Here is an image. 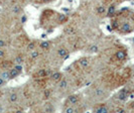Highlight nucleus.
<instances>
[{
  "instance_id": "nucleus-1",
  "label": "nucleus",
  "mask_w": 134,
  "mask_h": 113,
  "mask_svg": "<svg viewBox=\"0 0 134 113\" xmlns=\"http://www.w3.org/2000/svg\"><path fill=\"white\" fill-rule=\"evenodd\" d=\"M119 29H120V31L122 33H132V27H131V25H130L128 22H124V23H122V25H121V27L119 28Z\"/></svg>"
},
{
  "instance_id": "nucleus-2",
  "label": "nucleus",
  "mask_w": 134,
  "mask_h": 113,
  "mask_svg": "<svg viewBox=\"0 0 134 113\" xmlns=\"http://www.w3.org/2000/svg\"><path fill=\"white\" fill-rule=\"evenodd\" d=\"M128 95H129V93H128L127 90L126 89H123L118 94V99L121 100V101H124V100H126L128 98Z\"/></svg>"
},
{
  "instance_id": "nucleus-3",
  "label": "nucleus",
  "mask_w": 134,
  "mask_h": 113,
  "mask_svg": "<svg viewBox=\"0 0 134 113\" xmlns=\"http://www.w3.org/2000/svg\"><path fill=\"white\" fill-rule=\"evenodd\" d=\"M63 79V76L60 72H54L51 75V80L54 81V82H60Z\"/></svg>"
},
{
  "instance_id": "nucleus-4",
  "label": "nucleus",
  "mask_w": 134,
  "mask_h": 113,
  "mask_svg": "<svg viewBox=\"0 0 134 113\" xmlns=\"http://www.w3.org/2000/svg\"><path fill=\"white\" fill-rule=\"evenodd\" d=\"M68 102L70 103V104H77L78 102H79V97H78V95H71V96H69V98H68Z\"/></svg>"
},
{
  "instance_id": "nucleus-5",
  "label": "nucleus",
  "mask_w": 134,
  "mask_h": 113,
  "mask_svg": "<svg viewBox=\"0 0 134 113\" xmlns=\"http://www.w3.org/2000/svg\"><path fill=\"white\" fill-rule=\"evenodd\" d=\"M115 56H116V59L119 61H123L126 59V53L124 51H118Z\"/></svg>"
},
{
  "instance_id": "nucleus-6",
  "label": "nucleus",
  "mask_w": 134,
  "mask_h": 113,
  "mask_svg": "<svg viewBox=\"0 0 134 113\" xmlns=\"http://www.w3.org/2000/svg\"><path fill=\"white\" fill-rule=\"evenodd\" d=\"M95 112H97V113H107V112H109V110H108V108L105 106V105H101V106L95 108Z\"/></svg>"
},
{
  "instance_id": "nucleus-7",
  "label": "nucleus",
  "mask_w": 134,
  "mask_h": 113,
  "mask_svg": "<svg viewBox=\"0 0 134 113\" xmlns=\"http://www.w3.org/2000/svg\"><path fill=\"white\" fill-rule=\"evenodd\" d=\"M69 53V52H68L67 49H65V47H62V49H60L59 51H58V56L60 57V58H62V59H64V57L66 56V55H68Z\"/></svg>"
},
{
  "instance_id": "nucleus-8",
  "label": "nucleus",
  "mask_w": 134,
  "mask_h": 113,
  "mask_svg": "<svg viewBox=\"0 0 134 113\" xmlns=\"http://www.w3.org/2000/svg\"><path fill=\"white\" fill-rule=\"evenodd\" d=\"M1 77H2V78L5 80V82L10 80L11 78H10V73H9V70H7V69H6L4 72H2V73H1Z\"/></svg>"
},
{
  "instance_id": "nucleus-9",
  "label": "nucleus",
  "mask_w": 134,
  "mask_h": 113,
  "mask_svg": "<svg viewBox=\"0 0 134 113\" xmlns=\"http://www.w3.org/2000/svg\"><path fill=\"white\" fill-rule=\"evenodd\" d=\"M9 73H10V78L11 79H14V78H16V77H18V75L20 74L19 71H17L16 69H11V70H9Z\"/></svg>"
},
{
  "instance_id": "nucleus-10",
  "label": "nucleus",
  "mask_w": 134,
  "mask_h": 113,
  "mask_svg": "<svg viewBox=\"0 0 134 113\" xmlns=\"http://www.w3.org/2000/svg\"><path fill=\"white\" fill-rule=\"evenodd\" d=\"M79 64H80L81 67L86 68L89 65V60H88L87 58H81L80 60H79Z\"/></svg>"
},
{
  "instance_id": "nucleus-11",
  "label": "nucleus",
  "mask_w": 134,
  "mask_h": 113,
  "mask_svg": "<svg viewBox=\"0 0 134 113\" xmlns=\"http://www.w3.org/2000/svg\"><path fill=\"white\" fill-rule=\"evenodd\" d=\"M49 47H51V44H49V41H47V40L41 41L40 45V49H42V50H48Z\"/></svg>"
},
{
  "instance_id": "nucleus-12",
  "label": "nucleus",
  "mask_w": 134,
  "mask_h": 113,
  "mask_svg": "<svg viewBox=\"0 0 134 113\" xmlns=\"http://www.w3.org/2000/svg\"><path fill=\"white\" fill-rule=\"evenodd\" d=\"M17 100H18V95L16 93H11L10 94V96H9V101L11 102V103H15V102H17Z\"/></svg>"
},
{
  "instance_id": "nucleus-13",
  "label": "nucleus",
  "mask_w": 134,
  "mask_h": 113,
  "mask_svg": "<svg viewBox=\"0 0 134 113\" xmlns=\"http://www.w3.org/2000/svg\"><path fill=\"white\" fill-rule=\"evenodd\" d=\"M115 11H116V6L115 5H111V6L109 7V9H108L107 15L108 16H112V15L115 14Z\"/></svg>"
},
{
  "instance_id": "nucleus-14",
  "label": "nucleus",
  "mask_w": 134,
  "mask_h": 113,
  "mask_svg": "<svg viewBox=\"0 0 134 113\" xmlns=\"http://www.w3.org/2000/svg\"><path fill=\"white\" fill-rule=\"evenodd\" d=\"M59 87H60V89H66L68 87L67 79H62V80L60 81V83H59Z\"/></svg>"
},
{
  "instance_id": "nucleus-15",
  "label": "nucleus",
  "mask_w": 134,
  "mask_h": 113,
  "mask_svg": "<svg viewBox=\"0 0 134 113\" xmlns=\"http://www.w3.org/2000/svg\"><path fill=\"white\" fill-rule=\"evenodd\" d=\"M68 19L67 15L66 14H59V17H58V20H59V22L60 23H64V22H66Z\"/></svg>"
},
{
  "instance_id": "nucleus-16",
  "label": "nucleus",
  "mask_w": 134,
  "mask_h": 113,
  "mask_svg": "<svg viewBox=\"0 0 134 113\" xmlns=\"http://www.w3.org/2000/svg\"><path fill=\"white\" fill-rule=\"evenodd\" d=\"M104 94H105V91L103 89H96L94 92V95L97 97H102Z\"/></svg>"
},
{
  "instance_id": "nucleus-17",
  "label": "nucleus",
  "mask_w": 134,
  "mask_h": 113,
  "mask_svg": "<svg viewBox=\"0 0 134 113\" xmlns=\"http://www.w3.org/2000/svg\"><path fill=\"white\" fill-rule=\"evenodd\" d=\"M38 56H40V53L37 52V51H31V53H30V58L32 59V60H35V59H37L38 58Z\"/></svg>"
},
{
  "instance_id": "nucleus-18",
  "label": "nucleus",
  "mask_w": 134,
  "mask_h": 113,
  "mask_svg": "<svg viewBox=\"0 0 134 113\" xmlns=\"http://www.w3.org/2000/svg\"><path fill=\"white\" fill-rule=\"evenodd\" d=\"M21 11V7L19 6V5H14L13 7H12V12L15 14H18Z\"/></svg>"
},
{
  "instance_id": "nucleus-19",
  "label": "nucleus",
  "mask_w": 134,
  "mask_h": 113,
  "mask_svg": "<svg viewBox=\"0 0 134 113\" xmlns=\"http://www.w3.org/2000/svg\"><path fill=\"white\" fill-rule=\"evenodd\" d=\"M97 12L99 14H104L105 12H106V8H105V6H99L98 8H97Z\"/></svg>"
},
{
  "instance_id": "nucleus-20",
  "label": "nucleus",
  "mask_w": 134,
  "mask_h": 113,
  "mask_svg": "<svg viewBox=\"0 0 134 113\" xmlns=\"http://www.w3.org/2000/svg\"><path fill=\"white\" fill-rule=\"evenodd\" d=\"M15 64H22L23 63V58L21 57V56H17V57H15Z\"/></svg>"
},
{
  "instance_id": "nucleus-21",
  "label": "nucleus",
  "mask_w": 134,
  "mask_h": 113,
  "mask_svg": "<svg viewBox=\"0 0 134 113\" xmlns=\"http://www.w3.org/2000/svg\"><path fill=\"white\" fill-rule=\"evenodd\" d=\"M14 69H16L17 71H19L20 73L23 71V67H22V64H15L14 66Z\"/></svg>"
},
{
  "instance_id": "nucleus-22",
  "label": "nucleus",
  "mask_w": 134,
  "mask_h": 113,
  "mask_svg": "<svg viewBox=\"0 0 134 113\" xmlns=\"http://www.w3.org/2000/svg\"><path fill=\"white\" fill-rule=\"evenodd\" d=\"M89 50H90V52H91V53H98L99 47H97V46H91V47H90Z\"/></svg>"
},
{
  "instance_id": "nucleus-23",
  "label": "nucleus",
  "mask_w": 134,
  "mask_h": 113,
  "mask_svg": "<svg viewBox=\"0 0 134 113\" xmlns=\"http://www.w3.org/2000/svg\"><path fill=\"white\" fill-rule=\"evenodd\" d=\"M44 110H46V112H54V107L52 106L51 104H47Z\"/></svg>"
},
{
  "instance_id": "nucleus-24",
  "label": "nucleus",
  "mask_w": 134,
  "mask_h": 113,
  "mask_svg": "<svg viewBox=\"0 0 134 113\" xmlns=\"http://www.w3.org/2000/svg\"><path fill=\"white\" fill-rule=\"evenodd\" d=\"M65 112L66 113H74V112H76V109L73 108V107H68V108L65 109Z\"/></svg>"
},
{
  "instance_id": "nucleus-25",
  "label": "nucleus",
  "mask_w": 134,
  "mask_h": 113,
  "mask_svg": "<svg viewBox=\"0 0 134 113\" xmlns=\"http://www.w3.org/2000/svg\"><path fill=\"white\" fill-rule=\"evenodd\" d=\"M27 49H28L29 51H34V49H35V44H34V42H30V44L27 46Z\"/></svg>"
},
{
  "instance_id": "nucleus-26",
  "label": "nucleus",
  "mask_w": 134,
  "mask_h": 113,
  "mask_svg": "<svg viewBox=\"0 0 134 113\" xmlns=\"http://www.w3.org/2000/svg\"><path fill=\"white\" fill-rule=\"evenodd\" d=\"M3 64H4V65H1V67H2L3 69H7V68L9 67V65H10V62L5 61V62H3Z\"/></svg>"
},
{
  "instance_id": "nucleus-27",
  "label": "nucleus",
  "mask_w": 134,
  "mask_h": 113,
  "mask_svg": "<svg viewBox=\"0 0 134 113\" xmlns=\"http://www.w3.org/2000/svg\"><path fill=\"white\" fill-rule=\"evenodd\" d=\"M26 20H27L26 15H22V16H21V23H25Z\"/></svg>"
},
{
  "instance_id": "nucleus-28",
  "label": "nucleus",
  "mask_w": 134,
  "mask_h": 113,
  "mask_svg": "<svg viewBox=\"0 0 134 113\" xmlns=\"http://www.w3.org/2000/svg\"><path fill=\"white\" fill-rule=\"evenodd\" d=\"M4 84H5V80H4V79H3V78L0 76V87H2Z\"/></svg>"
},
{
  "instance_id": "nucleus-29",
  "label": "nucleus",
  "mask_w": 134,
  "mask_h": 113,
  "mask_svg": "<svg viewBox=\"0 0 134 113\" xmlns=\"http://www.w3.org/2000/svg\"><path fill=\"white\" fill-rule=\"evenodd\" d=\"M4 56H5V53L0 49V60H1V59H3V58H4Z\"/></svg>"
},
{
  "instance_id": "nucleus-30",
  "label": "nucleus",
  "mask_w": 134,
  "mask_h": 113,
  "mask_svg": "<svg viewBox=\"0 0 134 113\" xmlns=\"http://www.w3.org/2000/svg\"><path fill=\"white\" fill-rule=\"evenodd\" d=\"M5 46V41L3 40H0V47H3Z\"/></svg>"
},
{
  "instance_id": "nucleus-31",
  "label": "nucleus",
  "mask_w": 134,
  "mask_h": 113,
  "mask_svg": "<svg viewBox=\"0 0 134 113\" xmlns=\"http://www.w3.org/2000/svg\"><path fill=\"white\" fill-rule=\"evenodd\" d=\"M116 111H117V112H120V113L125 112V110H124V109H122V108H118V109H117Z\"/></svg>"
},
{
  "instance_id": "nucleus-32",
  "label": "nucleus",
  "mask_w": 134,
  "mask_h": 113,
  "mask_svg": "<svg viewBox=\"0 0 134 113\" xmlns=\"http://www.w3.org/2000/svg\"><path fill=\"white\" fill-rule=\"evenodd\" d=\"M66 33H73V28H68V29H66Z\"/></svg>"
},
{
  "instance_id": "nucleus-33",
  "label": "nucleus",
  "mask_w": 134,
  "mask_h": 113,
  "mask_svg": "<svg viewBox=\"0 0 134 113\" xmlns=\"http://www.w3.org/2000/svg\"><path fill=\"white\" fill-rule=\"evenodd\" d=\"M44 95H46V97H48V96H49V91H46Z\"/></svg>"
},
{
  "instance_id": "nucleus-34",
  "label": "nucleus",
  "mask_w": 134,
  "mask_h": 113,
  "mask_svg": "<svg viewBox=\"0 0 134 113\" xmlns=\"http://www.w3.org/2000/svg\"><path fill=\"white\" fill-rule=\"evenodd\" d=\"M69 57H70V55L68 53V55H66V56L64 57V60H67V59H69Z\"/></svg>"
},
{
  "instance_id": "nucleus-35",
  "label": "nucleus",
  "mask_w": 134,
  "mask_h": 113,
  "mask_svg": "<svg viewBox=\"0 0 134 113\" xmlns=\"http://www.w3.org/2000/svg\"><path fill=\"white\" fill-rule=\"evenodd\" d=\"M42 1H43L44 3H48V2H52L53 0H42Z\"/></svg>"
},
{
  "instance_id": "nucleus-36",
  "label": "nucleus",
  "mask_w": 134,
  "mask_h": 113,
  "mask_svg": "<svg viewBox=\"0 0 134 113\" xmlns=\"http://www.w3.org/2000/svg\"><path fill=\"white\" fill-rule=\"evenodd\" d=\"M130 106H131V108H133V109H134V101L131 103V105H130Z\"/></svg>"
}]
</instances>
